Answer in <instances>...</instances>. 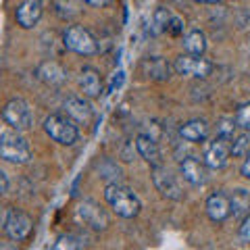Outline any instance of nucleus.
Here are the masks:
<instances>
[{"label":"nucleus","mask_w":250,"mask_h":250,"mask_svg":"<svg viewBox=\"0 0 250 250\" xmlns=\"http://www.w3.org/2000/svg\"><path fill=\"white\" fill-rule=\"evenodd\" d=\"M104 200L123 219H134L142 210V202H140L138 194L129 190L127 186H121L119 182H113L104 188Z\"/></svg>","instance_id":"1"},{"label":"nucleus","mask_w":250,"mask_h":250,"mask_svg":"<svg viewBox=\"0 0 250 250\" xmlns=\"http://www.w3.org/2000/svg\"><path fill=\"white\" fill-rule=\"evenodd\" d=\"M0 159L13 165H25L31 159V148L19 131H4L0 136Z\"/></svg>","instance_id":"2"},{"label":"nucleus","mask_w":250,"mask_h":250,"mask_svg":"<svg viewBox=\"0 0 250 250\" xmlns=\"http://www.w3.org/2000/svg\"><path fill=\"white\" fill-rule=\"evenodd\" d=\"M62 46L75 54H82V57H94L100 50L98 40L92 36V31L82 25H71L65 29V34H62Z\"/></svg>","instance_id":"3"},{"label":"nucleus","mask_w":250,"mask_h":250,"mask_svg":"<svg viewBox=\"0 0 250 250\" xmlns=\"http://www.w3.org/2000/svg\"><path fill=\"white\" fill-rule=\"evenodd\" d=\"M44 131L50 136V140L59 142L61 146H73L80 140V129L73 119L65 115H50L44 121Z\"/></svg>","instance_id":"4"},{"label":"nucleus","mask_w":250,"mask_h":250,"mask_svg":"<svg viewBox=\"0 0 250 250\" xmlns=\"http://www.w3.org/2000/svg\"><path fill=\"white\" fill-rule=\"evenodd\" d=\"M2 121L15 131H27L34 125V113H31L29 104L21 98H11L9 103L0 111Z\"/></svg>","instance_id":"5"},{"label":"nucleus","mask_w":250,"mask_h":250,"mask_svg":"<svg viewBox=\"0 0 250 250\" xmlns=\"http://www.w3.org/2000/svg\"><path fill=\"white\" fill-rule=\"evenodd\" d=\"M173 69L179 75H186V77H194V80H207V77L213 73L215 65L207 59L198 57V54H182L177 57L173 62Z\"/></svg>","instance_id":"6"},{"label":"nucleus","mask_w":250,"mask_h":250,"mask_svg":"<svg viewBox=\"0 0 250 250\" xmlns=\"http://www.w3.org/2000/svg\"><path fill=\"white\" fill-rule=\"evenodd\" d=\"M150 175H152L154 188L161 192L163 198H167V200H182L184 198V190H182V186H179L177 177L171 173L167 167H163V163L152 167Z\"/></svg>","instance_id":"7"},{"label":"nucleus","mask_w":250,"mask_h":250,"mask_svg":"<svg viewBox=\"0 0 250 250\" xmlns=\"http://www.w3.org/2000/svg\"><path fill=\"white\" fill-rule=\"evenodd\" d=\"M34 231V219L19 208H11L4 219V233L13 242H25Z\"/></svg>","instance_id":"8"},{"label":"nucleus","mask_w":250,"mask_h":250,"mask_svg":"<svg viewBox=\"0 0 250 250\" xmlns=\"http://www.w3.org/2000/svg\"><path fill=\"white\" fill-rule=\"evenodd\" d=\"M77 217L88 225V228L96 229V231H104L108 225H111V219H108L106 210L94 200H83L77 207Z\"/></svg>","instance_id":"9"},{"label":"nucleus","mask_w":250,"mask_h":250,"mask_svg":"<svg viewBox=\"0 0 250 250\" xmlns=\"http://www.w3.org/2000/svg\"><path fill=\"white\" fill-rule=\"evenodd\" d=\"M44 15V2L42 0H23L15 11V19L21 29H31L40 23Z\"/></svg>","instance_id":"10"},{"label":"nucleus","mask_w":250,"mask_h":250,"mask_svg":"<svg viewBox=\"0 0 250 250\" xmlns=\"http://www.w3.org/2000/svg\"><path fill=\"white\" fill-rule=\"evenodd\" d=\"M208 167L205 165V161H198L196 156H188V159H184L182 163H179V173H182V177L186 179L190 186H205L208 182Z\"/></svg>","instance_id":"11"},{"label":"nucleus","mask_w":250,"mask_h":250,"mask_svg":"<svg viewBox=\"0 0 250 250\" xmlns=\"http://www.w3.org/2000/svg\"><path fill=\"white\" fill-rule=\"evenodd\" d=\"M228 142H229V140L215 138L213 142L207 146L202 161H205V165L208 169H223L225 165H228V159H229V154H231V148H229Z\"/></svg>","instance_id":"12"},{"label":"nucleus","mask_w":250,"mask_h":250,"mask_svg":"<svg viewBox=\"0 0 250 250\" xmlns=\"http://www.w3.org/2000/svg\"><path fill=\"white\" fill-rule=\"evenodd\" d=\"M205 208H207V215L210 221L223 223L225 219L231 217V198L225 192H213L207 198Z\"/></svg>","instance_id":"13"},{"label":"nucleus","mask_w":250,"mask_h":250,"mask_svg":"<svg viewBox=\"0 0 250 250\" xmlns=\"http://www.w3.org/2000/svg\"><path fill=\"white\" fill-rule=\"evenodd\" d=\"M36 75H38V80L44 82V83H48V85H62L67 82V69L61 65V62L57 61H44L40 62V67L36 69Z\"/></svg>","instance_id":"14"},{"label":"nucleus","mask_w":250,"mask_h":250,"mask_svg":"<svg viewBox=\"0 0 250 250\" xmlns=\"http://www.w3.org/2000/svg\"><path fill=\"white\" fill-rule=\"evenodd\" d=\"M62 108H65V113H67L69 119H73L75 123H90L92 117H94L92 104L88 103V100L77 98V96L67 98L65 104H62Z\"/></svg>","instance_id":"15"},{"label":"nucleus","mask_w":250,"mask_h":250,"mask_svg":"<svg viewBox=\"0 0 250 250\" xmlns=\"http://www.w3.org/2000/svg\"><path fill=\"white\" fill-rule=\"evenodd\" d=\"M208 134H210V125L205 119H190L179 127V136H182L186 142H192V144L205 142Z\"/></svg>","instance_id":"16"},{"label":"nucleus","mask_w":250,"mask_h":250,"mask_svg":"<svg viewBox=\"0 0 250 250\" xmlns=\"http://www.w3.org/2000/svg\"><path fill=\"white\" fill-rule=\"evenodd\" d=\"M142 73L154 82H167L173 73V67L163 57H150L142 62Z\"/></svg>","instance_id":"17"},{"label":"nucleus","mask_w":250,"mask_h":250,"mask_svg":"<svg viewBox=\"0 0 250 250\" xmlns=\"http://www.w3.org/2000/svg\"><path fill=\"white\" fill-rule=\"evenodd\" d=\"M136 150L150 167L161 165V163H163L161 161V148H159V144H156V140L150 138L148 134H140L136 138Z\"/></svg>","instance_id":"18"},{"label":"nucleus","mask_w":250,"mask_h":250,"mask_svg":"<svg viewBox=\"0 0 250 250\" xmlns=\"http://www.w3.org/2000/svg\"><path fill=\"white\" fill-rule=\"evenodd\" d=\"M80 88L83 96L88 98H98L103 94V77L94 67H83L80 73Z\"/></svg>","instance_id":"19"},{"label":"nucleus","mask_w":250,"mask_h":250,"mask_svg":"<svg viewBox=\"0 0 250 250\" xmlns=\"http://www.w3.org/2000/svg\"><path fill=\"white\" fill-rule=\"evenodd\" d=\"M182 46H184V50L188 54H198V57H202L205 50H207V36L202 34L200 29H192L184 36Z\"/></svg>","instance_id":"20"},{"label":"nucleus","mask_w":250,"mask_h":250,"mask_svg":"<svg viewBox=\"0 0 250 250\" xmlns=\"http://www.w3.org/2000/svg\"><path fill=\"white\" fill-rule=\"evenodd\" d=\"M96 169H98V175L103 177V179H106L108 184H113V182H119L121 179V175H123V171H121V167L117 165V163L113 161V159H100L98 163H96Z\"/></svg>","instance_id":"21"},{"label":"nucleus","mask_w":250,"mask_h":250,"mask_svg":"<svg viewBox=\"0 0 250 250\" xmlns=\"http://www.w3.org/2000/svg\"><path fill=\"white\" fill-rule=\"evenodd\" d=\"M229 198H231V215L233 217H242L250 210V196L246 190H236Z\"/></svg>","instance_id":"22"},{"label":"nucleus","mask_w":250,"mask_h":250,"mask_svg":"<svg viewBox=\"0 0 250 250\" xmlns=\"http://www.w3.org/2000/svg\"><path fill=\"white\" fill-rule=\"evenodd\" d=\"M83 246H85V242L80 236H75V233H62L52 244L54 250H80Z\"/></svg>","instance_id":"23"},{"label":"nucleus","mask_w":250,"mask_h":250,"mask_svg":"<svg viewBox=\"0 0 250 250\" xmlns=\"http://www.w3.org/2000/svg\"><path fill=\"white\" fill-rule=\"evenodd\" d=\"M236 129H238V123L233 117H223L219 119L215 125V138H223V140H231L236 136Z\"/></svg>","instance_id":"24"},{"label":"nucleus","mask_w":250,"mask_h":250,"mask_svg":"<svg viewBox=\"0 0 250 250\" xmlns=\"http://www.w3.org/2000/svg\"><path fill=\"white\" fill-rule=\"evenodd\" d=\"M169 21H171V13L167 9H156L152 15V34H167V27H169Z\"/></svg>","instance_id":"25"},{"label":"nucleus","mask_w":250,"mask_h":250,"mask_svg":"<svg viewBox=\"0 0 250 250\" xmlns=\"http://www.w3.org/2000/svg\"><path fill=\"white\" fill-rule=\"evenodd\" d=\"M231 140H233V142L229 144V148H231L233 156H242L250 148V136L248 134H240L238 138H231Z\"/></svg>","instance_id":"26"},{"label":"nucleus","mask_w":250,"mask_h":250,"mask_svg":"<svg viewBox=\"0 0 250 250\" xmlns=\"http://www.w3.org/2000/svg\"><path fill=\"white\" fill-rule=\"evenodd\" d=\"M236 123H238V127H242V129H250V103H246V104H242L238 111H236Z\"/></svg>","instance_id":"27"},{"label":"nucleus","mask_w":250,"mask_h":250,"mask_svg":"<svg viewBox=\"0 0 250 250\" xmlns=\"http://www.w3.org/2000/svg\"><path fill=\"white\" fill-rule=\"evenodd\" d=\"M167 34H169V36H173V38L182 36V34H184V21L179 19V17H175V15H171V21H169V27H167Z\"/></svg>","instance_id":"28"},{"label":"nucleus","mask_w":250,"mask_h":250,"mask_svg":"<svg viewBox=\"0 0 250 250\" xmlns=\"http://www.w3.org/2000/svg\"><path fill=\"white\" fill-rule=\"evenodd\" d=\"M240 238H242V242L250 244V215H246L244 221H242V225H240Z\"/></svg>","instance_id":"29"},{"label":"nucleus","mask_w":250,"mask_h":250,"mask_svg":"<svg viewBox=\"0 0 250 250\" xmlns=\"http://www.w3.org/2000/svg\"><path fill=\"white\" fill-rule=\"evenodd\" d=\"M123 82H125V73L123 71H117L115 77H113V82H111V85H108V94L115 92V90H119L121 85H123Z\"/></svg>","instance_id":"30"},{"label":"nucleus","mask_w":250,"mask_h":250,"mask_svg":"<svg viewBox=\"0 0 250 250\" xmlns=\"http://www.w3.org/2000/svg\"><path fill=\"white\" fill-rule=\"evenodd\" d=\"M6 190H9V177H6L4 171H0V196L6 194Z\"/></svg>","instance_id":"31"},{"label":"nucleus","mask_w":250,"mask_h":250,"mask_svg":"<svg viewBox=\"0 0 250 250\" xmlns=\"http://www.w3.org/2000/svg\"><path fill=\"white\" fill-rule=\"evenodd\" d=\"M85 4H90V6H96V9H103V6H108L113 2V0H83Z\"/></svg>","instance_id":"32"},{"label":"nucleus","mask_w":250,"mask_h":250,"mask_svg":"<svg viewBox=\"0 0 250 250\" xmlns=\"http://www.w3.org/2000/svg\"><path fill=\"white\" fill-rule=\"evenodd\" d=\"M240 171H242V175H244L246 179H250V154L246 156V161L242 163V169Z\"/></svg>","instance_id":"33"},{"label":"nucleus","mask_w":250,"mask_h":250,"mask_svg":"<svg viewBox=\"0 0 250 250\" xmlns=\"http://www.w3.org/2000/svg\"><path fill=\"white\" fill-rule=\"evenodd\" d=\"M196 2H202V4H217V2H221V0H196Z\"/></svg>","instance_id":"34"}]
</instances>
